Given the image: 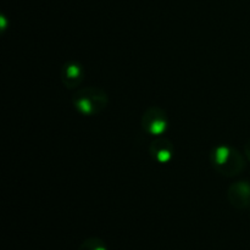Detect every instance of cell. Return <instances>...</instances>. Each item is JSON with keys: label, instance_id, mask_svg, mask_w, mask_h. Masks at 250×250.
Segmentation results:
<instances>
[{"label": "cell", "instance_id": "cell-1", "mask_svg": "<svg viewBox=\"0 0 250 250\" xmlns=\"http://www.w3.org/2000/svg\"><path fill=\"white\" fill-rule=\"evenodd\" d=\"M167 124H166V120L164 119L163 115H158V116H154L153 120L148 121L146 124V131L150 132L154 136H160L165 132Z\"/></svg>", "mask_w": 250, "mask_h": 250}, {"label": "cell", "instance_id": "cell-2", "mask_svg": "<svg viewBox=\"0 0 250 250\" xmlns=\"http://www.w3.org/2000/svg\"><path fill=\"white\" fill-rule=\"evenodd\" d=\"M78 250H107V248L102 239L89 238L81 244Z\"/></svg>", "mask_w": 250, "mask_h": 250}, {"label": "cell", "instance_id": "cell-3", "mask_svg": "<svg viewBox=\"0 0 250 250\" xmlns=\"http://www.w3.org/2000/svg\"><path fill=\"white\" fill-rule=\"evenodd\" d=\"M232 153L227 146H219L215 150V164L217 166H224L226 165L229 159L231 158Z\"/></svg>", "mask_w": 250, "mask_h": 250}, {"label": "cell", "instance_id": "cell-4", "mask_svg": "<svg viewBox=\"0 0 250 250\" xmlns=\"http://www.w3.org/2000/svg\"><path fill=\"white\" fill-rule=\"evenodd\" d=\"M171 159V151L168 149H160L156 151V160L160 163H167Z\"/></svg>", "mask_w": 250, "mask_h": 250}, {"label": "cell", "instance_id": "cell-5", "mask_svg": "<svg viewBox=\"0 0 250 250\" xmlns=\"http://www.w3.org/2000/svg\"><path fill=\"white\" fill-rule=\"evenodd\" d=\"M81 75V67L77 65H70L67 67V77L77 78Z\"/></svg>", "mask_w": 250, "mask_h": 250}, {"label": "cell", "instance_id": "cell-6", "mask_svg": "<svg viewBox=\"0 0 250 250\" xmlns=\"http://www.w3.org/2000/svg\"><path fill=\"white\" fill-rule=\"evenodd\" d=\"M248 155L250 156V144L248 146Z\"/></svg>", "mask_w": 250, "mask_h": 250}]
</instances>
